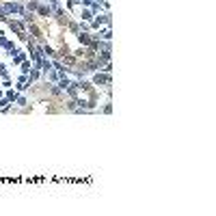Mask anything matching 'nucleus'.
Returning a JSON list of instances; mask_svg holds the SVG:
<instances>
[{
    "label": "nucleus",
    "mask_w": 216,
    "mask_h": 216,
    "mask_svg": "<svg viewBox=\"0 0 216 216\" xmlns=\"http://www.w3.org/2000/svg\"><path fill=\"white\" fill-rule=\"evenodd\" d=\"M93 84H110V74H95Z\"/></svg>",
    "instance_id": "1"
},
{
    "label": "nucleus",
    "mask_w": 216,
    "mask_h": 216,
    "mask_svg": "<svg viewBox=\"0 0 216 216\" xmlns=\"http://www.w3.org/2000/svg\"><path fill=\"white\" fill-rule=\"evenodd\" d=\"M78 41H80L82 45H87V48H89L91 43H93V41H91V37H89L87 33H78Z\"/></svg>",
    "instance_id": "2"
},
{
    "label": "nucleus",
    "mask_w": 216,
    "mask_h": 216,
    "mask_svg": "<svg viewBox=\"0 0 216 216\" xmlns=\"http://www.w3.org/2000/svg\"><path fill=\"white\" fill-rule=\"evenodd\" d=\"M39 65H41V71H45V74L52 69V63H50V61H45V59H39Z\"/></svg>",
    "instance_id": "3"
},
{
    "label": "nucleus",
    "mask_w": 216,
    "mask_h": 216,
    "mask_svg": "<svg viewBox=\"0 0 216 216\" xmlns=\"http://www.w3.org/2000/svg\"><path fill=\"white\" fill-rule=\"evenodd\" d=\"M37 11H39L41 15H52V7H41L39 5V7H37Z\"/></svg>",
    "instance_id": "4"
},
{
    "label": "nucleus",
    "mask_w": 216,
    "mask_h": 216,
    "mask_svg": "<svg viewBox=\"0 0 216 216\" xmlns=\"http://www.w3.org/2000/svg\"><path fill=\"white\" fill-rule=\"evenodd\" d=\"M28 71H30V63H24V65H22V74H28Z\"/></svg>",
    "instance_id": "5"
},
{
    "label": "nucleus",
    "mask_w": 216,
    "mask_h": 216,
    "mask_svg": "<svg viewBox=\"0 0 216 216\" xmlns=\"http://www.w3.org/2000/svg\"><path fill=\"white\" fill-rule=\"evenodd\" d=\"M104 39H106V41H110V39H113V33H110V30H104Z\"/></svg>",
    "instance_id": "6"
},
{
    "label": "nucleus",
    "mask_w": 216,
    "mask_h": 216,
    "mask_svg": "<svg viewBox=\"0 0 216 216\" xmlns=\"http://www.w3.org/2000/svg\"><path fill=\"white\" fill-rule=\"evenodd\" d=\"M7 99H9V102H13V99H17V95H15L13 91H9V93H7Z\"/></svg>",
    "instance_id": "7"
},
{
    "label": "nucleus",
    "mask_w": 216,
    "mask_h": 216,
    "mask_svg": "<svg viewBox=\"0 0 216 216\" xmlns=\"http://www.w3.org/2000/svg\"><path fill=\"white\" fill-rule=\"evenodd\" d=\"M82 20H84V22L91 20V11H84V13H82Z\"/></svg>",
    "instance_id": "8"
},
{
    "label": "nucleus",
    "mask_w": 216,
    "mask_h": 216,
    "mask_svg": "<svg viewBox=\"0 0 216 216\" xmlns=\"http://www.w3.org/2000/svg\"><path fill=\"white\" fill-rule=\"evenodd\" d=\"M0 76H7V67L5 65H0Z\"/></svg>",
    "instance_id": "9"
},
{
    "label": "nucleus",
    "mask_w": 216,
    "mask_h": 216,
    "mask_svg": "<svg viewBox=\"0 0 216 216\" xmlns=\"http://www.w3.org/2000/svg\"><path fill=\"white\" fill-rule=\"evenodd\" d=\"M50 5H52V7H59V0H50Z\"/></svg>",
    "instance_id": "10"
}]
</instances>
